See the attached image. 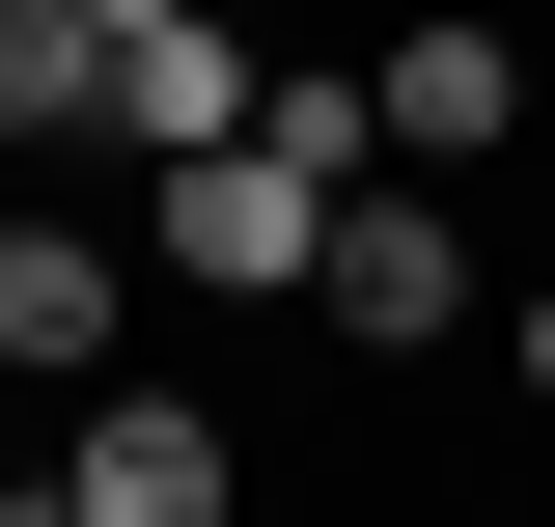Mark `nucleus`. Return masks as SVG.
Returning <instances> with one entry per match:
<instances>
[{
	"mask_svg": "<svg viewBox=\"0 0 555 527\" xmlns=\"http://www.w3.org/2000/svg\"><path fill=\"white\" fill-rule=\"evenodd\" d=\"M334 195H361V167H306V139H278V83H250V139H195V167H139V278H195V306H306Z\"/></svg>",
	"mask_w": 555,
	"mask_h": 527,
	"instance_id": "1",
	"label": "nucleus"
},
{
	"mask_svg": "<svg viewBox=\"0 0 555 527\" xmlns=\"http://www.w3.org/2000/svg\"><path fill=\"white\" fill-rule=\"evenodd\" d=\"M306 333H334V361H444V333H473V195H444V167H361L334 250H306Z\"/></svg>",
	"mask_w": 555,
	"mask_h": 527,
	"instance_id": "2",
	"label": "nucleus"
},
{
	"mask_svg": "<svg viewBox=\"0 0 555 527\" xmlns=\"http://www.w3.org/2000/svg\"><path fill=\"white\" fill-rule=\"evenodd\" d=\"M56 500L83 527H250V416H195V389H56Z\"/></svg>",
	"mask_w": 555,
	"mask_h": 527,
	"instance_id": "3",
	"label": "nucleus"
},
{
	"mask_svg": "<svg viewBox=\"0 0 555 527\" xmlns=\"http://www.w3.org/2000/svg\"><path fill=\"white\" fill-rule=\"evenodd\" d=\"M139 361V250L83 195H0V389H112Z\"/></svg>",
	"mask_w": 555,
	"mask_h": 527,
	"instance_id": "4",
	"label": "nucleus"
},
{
	"mask_svg": "<svg viewBox=\"0 0 555 527\" xmlns=\"http://www.w3.org/2000/svg\"><path fill=\"white\" fill-rule=\"evenodd\" d=\"M361 83H389V167H500L555 56H528V0H416V28H389Z\"/></svg>",
	"mask_w": 555,
	"mask_h": 527,
	"instance_id": "5",
	"label": "nucleus"
},
{
	"mask_svg": "<svg viewBox=\"0 0 555 527\" xmlns=\"http://www.w3.org/2000/svg\"><path fill=\"white\" fill-rule=\"evenodd\" d=\"M250 0H195V28H112V167H195V139H250Z\"/></svg>",
	"mask_w": 555,
	"mask_h": 527,
	"instance_id": "6",
	"label": "nucleus"
},
{
	"mask_svg": "<svg viewBox=\"0 0 555 527\" xmlns=\"http://www.w3.org/2000/svg\"><path fill=\"white\" fill-rule=\"evenodd\" d=\"M0 167H112V0H0Z\"/></svg>",
	"mask_w": 555,
	"mask_h": 527,
	"instance_id": "7",
	"label": "nucleus"
},
{
	"mask_svg": "<svg viewBox=\"0 0 555 527\" xmlns=\"http://www.w3.org/2000/svg\"><path fill=\"white\" fill-rule=\"evenodd\" d=\"M500 389H528V416H555V278H528V306H500Z\"/></svg>",
	"mask_w": 555,
	"mask_h": 527,
	"instance_id": "8",
	"label": "nucleus"
},
{
	"mask_svg": "<svg viewBox=\"0 0 555 527\" xmlns=\"http://www.w3.org/2000/svg\"><path fill=\"white\" fill-rule=\"evenodd\" d=\"M0 527H83V500H56V472H0Z\"/></svg>",
	"mask_w": 555,
	"mask_h": 527,
	"instance_id": "9",
	"label": "nucleus"
},
{
	"mask_svg": "<svg viewBox=\"0 0 555 527\" xmlns=\"http://www.w3.org/2000/svg\"><path fill=\"white\" fill-rule=\"evenodd\" d=\"M112 28H195V0H112Z\"/></svg>",
	"mask_w": 555,
	"mask_h": 527,
	"instance_id": "10",
	"label": "nucleus"
},
{
	"mask_svg": "<svg viewBox=\"0 0 555 527\" xmlns=\"http://www.w3.org/2000/svg\"><path fill=\"white\" fill-rule=\"evenodd\" d=\"M0 472H28V445H0Z\"/></svg>",
	"mask_w": 555,
	"mask_h": 527,
	"instance_id": "11",
	"label": "nucleus"
}]
</instances>
